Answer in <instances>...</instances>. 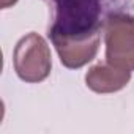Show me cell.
<instances>
[{"instance_id":"obj_1","label":"cell","mask_w":134,"mask_h":134,"mask_svg":"<svg viewBox=\"0 0 134 134\" xmlns=\"http://www.w3.org/2000/svg\"><path fill=\"white\" fill-rule=\"evenodd\" d=\"M52 24L47 35L52 44L79 43L101 36L117 16H134L132 0H49Z\"/></svg>"},{"instance_id":"obj_2","label":"cell","mask_w":134,"mask_h":134,"mask_svg":"<svg viewBox=\"0 0 134 134\" xmlns=\"http://www.w3.org/2000/svg\"><path fill=\"white\" fill-rule=\"evenodd\" d=\"M51 51L46 41L36 35L29 33L14 49V70L25 82H41L51 73Z\"/></svg>"},{"instance_id":"obj_3","label":"cell","mask_w":134,"mask_h":134,"mask_svg":"<svg viewBox=\"0 0 134 134\" xmlns=\"http://www.w3.org/2000/svg\"><path fill=\"white\" fill-rule=\"evenodd\" d=\"M106 62L117 68L134 71V16L110 19L104 29Z\"/></svg>"},{"instance_id":"obj_4","label":"cell","mask_w":134,"mask_h":134,"mask_svg":"<svg viewBox=\"0 0 134 134\" xmlns=\"http://www.w3.org/2000/svg\"><path fill=\"white\" fill-rule=\"evenodd\" d=\"M131 79V71L117 68V66L110 63H99L93 68L85 76L87 87L92 88L96 93H112L121 90Z\"/></svg>"},{"instance_id":"obj_5","label":"cell","mask_w":134,"mask_h":134,"mask_svg":"<svg viewBox=\"0 0 134 134\" xmlns=\"http://www.w3.org/2000/svg\"><path fill=\"white\" fill-rule=\"evenodd\" d=\"M99 38H92L87 41H79V43H62L55 44V49L60 55V62L66 66V68H81V66L87 65L92 62L98 52L99 46Z\"/></svg>"},{"instance_id":"obj_6","label":"cell","mask_w":134,"mask_h":134,"mask_svg":"<svg viewBox=\"0 0 134 134\" xmlns=\"http://www.w3.org/2000/svg\"><path fill=\"white\" fill-rule=\"evenodd\" d=\"M18 0H2V8H8L11 5H14Z\"/></svg>"}]
</instances>
